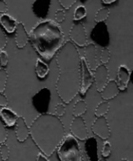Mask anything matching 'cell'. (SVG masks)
Masks as SVG:
<instances>
[{
    "instance_id": "6da1fadb",
    "label": "cell",
    "mask_w": 133,
    "mask_h": 161,
    "mask_svg": "<svg viewBox=\"0 0 133 161\" xmlns=\"http://www.w3.org/2000/svg\"><path fill=\"white\" fill-rule=\"evenodd\" d=\"M56 60L59 69L56 92L64 104H69L79 93L81 56L76 46L68 40L56 53Z\"/></svg>"
},
{
    "instance_id": "7a4b0ae2",
    "label": "cell",
    "mask_w": 133,
    "mask_h": 161,
    "mask_svg": "<svg viewBox=\"0 0 133 161\" xmlns=\"http://www.w3.org/2000/svg\"><path fill=\"white\" fill-rule=\"evenodd\" d=\"M29 135L41 153L49 157L65 138V129L59 117L51 113H42L31 123Z\"/></svg>"
},
{
    "instance_id": "3957f363",
    "label": "cell",
    "mask_w": 133,
    "mask_h": 161,
    "mask_svg": "<svg viewBox=\"0 0 133 161\" xmlns=\"http://www.w3.org/2000/svg\"><path fill=\"white\" fill-rule=\"evenodd\" d=\"M31 46L45 61H50L65 42L64 31L53 20H42L34 25L28 34Z\"/></svg>"
},
{
    "instance_id": "277c9868",
    "label": "cell",
    "mask_w": 133,
    "mask_h": 161,
    "mask_svg": "<svg viewBox=\"0 0 133 161\" xmlns=\"http://www.w3.org/2000/svg\"><path fill=\"white\" fill-rule=\"evenodd\" d=\"M57 155L59 161H83L80 145L71 135L65 136L57 148Z\"/></svg>"
},
{
    "instance_id": "5b68a950",
    "label": "cell",
    "mask_w": 133,
    "mask_h": 161,
    "mask_svg": "<svg viewBox=\"0 0 133 161\" xmlns=\"http://www.w3.org/2000/svg\"><path fill=\"white\" fill-rule=\"evenodd\" d=\"M70 41L73 42L75 46L80 47H85L88 44L87 33L84 25L81 22L74 24L73 26L69 31Z\"/></svg>"
},
{
    "instance_id": "8992f818",
    "label": "cell",
    "mask_w": 133,
    "mask_h": 161,
    "mask_svg": "<svg viewBox=\"0 0 133 161\" xmlns=\"http://www.w3.org/2000/svg\"><path fill=\"white\" fill-rule=\"evenodd\" d=\"M51 100V92L46 87L41 89L32 98V103L34 108L40 112L41 114L46 113Z\"/></svg>"
},
{
    "instance_id": "52a82bcc",
    "label": "cell",
    "mask_w": 133,
    "mask_h": 161,
    "mask_svg": "<svg viewBox=\"0 0 133 161\" xmlns=\"http://www.w3.org/2000/svg\"><path fill=\"white\" fill-rule=\"evenodd\" d=\"M94 82L93 74L89 69L84 58L81 57V77H80L79 93L85 94Z\"/></svg>"
},
{
    "instance_id": "ba28073f",
    "label": "cell",
    "mask_w": 133,
    "mask_h": 161,
    "mask_svg": "<svg viewBox=\"0 0 133 161\" xmlns=\"http://www.w3.org/2000/svg\"><path fill=\"white\" fill-rule=\"evenodd\" d=\"M70 131L72 136L80 141H85L89 136L86 124L81 116L74 117L70 125Z\"/></svg>"
},
{
    "instance_id": "9c48e42d",
    "label": "cell",
    "mask_w": 133,
    "mask_h": 161,
    "mask_svg": "<svg viewBox=\"0 0 133 161\" xmlns=\"http://www.w3.org/2000/svg\"><path fill=\"white\" fill-rule=\"evenodd\" d=\"M91 37L92 38L95 43L99 44L101 47H106L109 42V32L106 24L101 22L97 23V25L92 28L91 32Z\"/></svg>"
},
{
    "instance_id": "30bf717a",
    "label": "cell",
    "mask_w": 133,
    "mask_h": 161,
    "mask_svg": "<svg viewBox=\"0 0 133 161\" xmlns=\"http://www.w3.org/2000/svg\"><path fill=\"white\" fill-rule=\"evenodd\" d=\"M92 130L94 135L105 141L110 136V129L105 116L96 117L92 125Z\"/></svg>"
},
{
    "instance_id": "8fae6325",
    "label": "cell",
    "mask_w": 133,
    "mask_h": 161,
    "mask_svg": "<svg viewBox=\"0 0 133 161\" xmlns=\"http://www.w3.org/2000/svg\"><path fill=\"white\" fill-rule=\"evenodd\" d=\"M93 79L97 91L100 92L109 81V72L106 64H101L97 66L94 70Z\"/></svg>"
},
{
    "instance_id": "7c38bea8",
    "label": "cell",
    "mask_w": 133,
    "mask_h": 161,
    "mask_svg": "<svg viewBox=\"0 0 133 161\" xmlns=\"http://www.w3.org/2000/svg\"><path fill=\"white\" fill-rule=\"evenodd\" d=\"M84 59L91 71H94L99 65L96 59V47L94 43H88L84 47Z\"/></svg>"
},
{
    "instance_id": "4fadbf2b",
    "label": "cell",
    "mask_w": 133,
    "mask_h": 161,
    "mask_svg": "<svg viewBox=\"0 0 133 161\" xmlns=\"http://www.w3.org/2000/svg\"><path fill=\"white\" fill-rule=\"evenodd\" d=\"M131 77V72L125 64H120L117 72V83L119 91H125L128 87Z\"/></svg>"
},
{
    "instance_id": "5bb4252c",
    "label": "cell",
    "mask_w": 133,
    "mask_h": 161,
    "mask_svg": "<svg viewBox=\"0 0 133 161\" xmlns=\"http://www.w3.org/2000/svg\"><path fill=\"white\" fill-rule=\"evenodd\" d=\"M84 151L88 161H98V142L94 137H88L84 143Z\"/></svg>"
},
{
    "instance_id": "9a60e30c",
    "label": "cell",
    "mask_w": 133,
    "mask_h": 161,
    "mask_svg": "<svg viewBox=\"0 0 133 161\" xmlns=\"http://www.w3.org/2000/svg\"><path fill=\"white\" fill-rule=\"evenodd\" d=\"M51 6V0H35L32 4V11L34 15L41 19L47 17Z\"/></svg>"
},
{
    "instance_id": "2e32d148",
    "label": "cell",
    "mask_w": 133,
    "mask_h": 161,
    "mask_svg": "<svg viewBox=\"0 0 133 161\" xmlns=\"http://www.w3.org/2000/svg\"><path fill=\"white\" fill-rule=\"evenodd\" d=\"M14 32H15V42L17 48H23L29 41L28 33L24 25L22 22L17 23V28H16Z\"/></svg>"
},
{
    "instance_id": "e0dca14e",
    "label": "cell",
    "mask_w": 133,
    "mask_h": 161,
    "mask_svg": "<svg viewBox=\"0 0 133 161\" xmlns=\"http://www.w3.org/2000/svg\"><path fill=\"white\" fill-rule=\"evenodd\" d=\"M15 134L19 142H23L29 137V127L23 116H19L16 123Z\"/></svg>"
},
{
    "instance_id": "ac0fdd59",
    "label": "cell",
    "mask_w": 133,
    "mask_h": 161,
    "mask_svg": "<svg viewBox=\"0 0 133 161\" xmlns=\"http://www.w3.org/2000/svg\"><path fill=\"white\" fill-rule=\"evenodd\" d=\"M119 89L117 86L116 81L114 80H109L106 86L103 87V89L100 91V95L101 97L104 101L111 100L114 98L117 94H119Z\"/></svg>"
},
{
    "instance_id": "d6986e66",
    "label": "cell",
    "mask_w": 133,
    "mask_h": 161,
    "mask_svg": "<svg viewBox=\"0 0 133 161\" xmlns=\"http://www.w3.org/2000/svg\"><path fill=\"white\" fill-rule=\"evenodd\" d=\"M18 117L19 116H17V113L10 108L3 107L0 109V119L6 127L15 126Z\"/></svg>"
},
{
    "instance_id": "ffe728a7",
    "label": "cell",
    "mask_w": 133,
    "mask_h": 161,
    "mask_svg": "<svg viewBox=\"0 0 133 161\" xmlns=\"http://www.w3.org/2000/svg\"><path fill=\"white\" fill-rule=\"evenodd\" d=\"M18 22L12 16L7 14H3L0 16V25L3 30L8 33H13Z\"/></svg>"
},
{
    "instance_id": "44dd1931",
    "label": "cell",
    "mask_w": 133,
    "mask_h": 161,
    "mask_svg": "<svg viewBox=\"0 0 133 161\" xmlns=\"http://www.w3.org/2000/svg\"><path fill=\"white\" fill-rule=\"evenodd\" d=\"M35 73L39 79L42 80L48 75L49 72V67L42 59L38 58L35 64Z\"/></svg>"
},
{
    "instance_id": "7402d4cb",
    "label": "cell",
    "mask_w": 133,
    "mask_h": 161,
    "mask_svg": "<svg viewBox=\"0 0 133 161\" xmlns=\"http://www.w3.org/2000/svg\"><path fill=\"white\" fill-rule=\"evenodd\" d=\"M87 111V103L83 100H78L73 108L74 117L81 116Z\"/></svg>"
},
{
    "instance_id": "603a6c76",
    "label": "cell",
    "mask_w": 133,
    "mask_h": 161,
    "mask_svg": "<svg viewBox=\"0 0 133 161\" xmlns=\"http://www.w3.org/2000/svg\"><path fill=\"white\" fill-rule=\"evenodd\" d=\"M110 109V104L108 101H103L98 104L95 109V116L96 117L104 116Z\"/></svg>"
},
{
    "instance_id": "cb8c5ba5",
    "label": "cell",
    "mask_w": 133,
    "mask_h": 161,
    "mask_svg": "<svg viewBox=\"0 0 133 161\" xmlns=\"http://www.w3.org/2000/svg\"><path fill=\"white\" fill-rule=\"evenodd\" d=\"M110 15V10L108 8L103 7L96 11L95 15V21L96 23H101L105 21Z\"/></svg>"
},
{
    "instance_id": "d4e9b609",
    "label": "cell",
    "mask_w": 133,
    "mask_h": 161,
    "mask_svg": "<svg viewBox=\"0 0 133 161\" xmlns=\"http://www.w3.org/2000/svg\"><path fill=\"white\" fill-rule=\"evenodd\" d=\"M87 15V9L85 6H78L75 8L74 11V16L73 18L74 21H79L81 19L84 18Z\"/></svg>"
},
{
    "instance_id": "484cf974",
    "label": "cell",
    "mask_w": 133,
    "mask_h": 161,
    "mask_svg": "<svg viewBox=\"0 0 133 161\" xmlns=\"http://www.w3.org/2000/svg\"><path fill=\"white\" fill-rule=\"evenodd\" d=\"M8 80L7 71L5 69H0V93H3L6 90V83Z\"/></svg>"
},
{
    "instance_id": "4316f807",
    "label": "cell",
    "mask_w": 133,
    "mask_h": 161,
    "mask_svg": "<svg viewBox=\"0 0 133 161\" xmlns=\"http://www.w3.org/2000/svg\"><path fill=\"white\" fill-rule=\"evenodd\" d=\"M110 59V52L107 47H104L102 49L101 54H100V61L103 64H106L109 62Z\"/></svg>"
},
{
    "instance_id": "83f0119b",
    "label": "cell",
    "mask_w": 133,
    "mask_h": 161,
    "mask_svg": "<svg viewBox=\"0 0 133 161\" xmlns=\"http://www.w3.org/2000/svg\"><path fill=\"white\" fill-rule=\"evenodd\" d=\"M8 137V132L6 128V126L4 125L0 119V145L4 144L6 142Z\"/></svg>"
},
{
    "instance_id": "f1b7e54d",
    "label": "cell",
    "mask_w": 133,
    "mask_h": 161,
    "mask_svg": "<svg viewBox=\"0 0 133 161\" xmlns=\"http://www.w3.org/2000/svg\"><path fill=\"white\" fill-rule=\"evenodd\" d=\"M111 153V144L108 141H105L103 144L101 150V155L103 158H106Z\"/></svg>"
},
{
    "instance_id": "f546056e",
    "label": "cell",
    "mask_w": 133,
    "mask_h": 161,
    "mask_svg": "<svg viewBox=\"0 0 133 161\" xmlns=\"http://www.w3.org/2000/svg\"><path fill=\"white\" fill-rule=\"evenodd\" d=\"M9 149L7 145L2 144L0 145V155H1V158L3 161H6L9 159Z\"/></svg>"
},
{
    "instance_id": "4dcf8cb0",
    "label": "cell",
    "mask_w": 133,
    "mask_h": 161,
    "mask_svg": "<svg viewBox=\"0 0 133 161\" xmlns=\"http://www.w3.org/2000/svg\"><path fill=\"white\" fill-rule=\"evenodd\" d=\"M66 111H67V107H66L64 103H59L56 105L55 107V116L57 117H60V116H64L65 114Z\"/></svg>"
},
{
    "instance_id": "1f68e13d",
    "label": "cell",
    "mask_w": 133,
    "mask_h": 161,
    "mask_svg": "<svg viewBox=\"0 0 133 161\" xmlns=\"http://www.w3.org/2000/svg\"><path fill=\"white\" fill-rule=\"evenodd\" d=\"M66 17V12L64 9H59L56 11L55 13V21L56 23H61L65 20Z\"/></svg>"
},
{
    "instance_id": "d6a6232c",
    "label": "cell",
    "mask_w": 133,
    "mask_h": 161,
    "mask_svg": "<svg viewBox=\"0 0 133 161\" xmlns=\"http://www.w3.org/2000/svg\"><path fill=\"white\" fill-rule=\"evenodd\" d=\"M7 44V37L6 36L4 30L0 25V50H4Z\"/></svg>"
},
{
    "instance_id": "836d02e7",
    "label": "cell",
    "mask_w": 133,
    "mask_h": 161,
    "mask_svg": "<svg viewBox=\"0 0 133 161\" xmlns=\"http://www.w3.org/2000/svg\"><path fill=\"white\" fill-rule=\"evenodd\" d=\"M9 61V58L6 50H0V64L2 67H6Z\"/></svg>"
},
{
    "instance_id": "e575fe53",
    "label": "cell",
    "mask_w": 133,
    "mask_h": 161,
    "mask_svg": "<svg viewBox=\"0 0 133 161\" xmlns=\"http://www.w3.org/2000/svg\"><path fill=\"white\" fill-rule=\"evenodd\" d=\"M78 0H58L64 9H69Z\"/></svg>"
},
{
    "instance_id": "d590c367",
    "label": "cell",
    "mask_w": 133,
    "mask_h": 161,
    "mask_svg": "<svg viewBox=\"0 0 133 161\" xmlns=\"http://www.w3.org/2000/svg\"><path fill=\"white\" fill-rule=\"evenodd\" d=\"M8 105V100L7 97L5 94H3V93H0V106L2 108L3 107H6Z\"/></svg>"
},
{
    "instance_id": "8d00e7d4",
    "label": "cell",
    "mask_w": 133,
    "mask_h": 161,
    "mask_svg": "<svg viewBox=\"0 0 133 161\" xmlns=\"http://www.w3.org/2000/svg\"><path fill=\"white\" fill-rule=\"evenodd\" d=\"M8 11V6L6 3L3 0H0V13L1 14H6Z\"/></svg>"
},
{
    "instance_id": "74e56055",
    "label": "cell",
    "mask_w": 133,
    "mask_h": 161,
    "mask_svg": "<svg viewBox=\"0 0 133 161\" xmlns=\"http://www.w3.org/2000/svg\"><path fill=\"white\" fill-rule=\"evenodd\" d=\"M36 161H49V160L42 153H39L37 155V157H36Z\"/></svg>"
},
{
    "instance_id": "f35d334b",
    "label": "cell",
    "mask_w": 133,
    "mask_h": 161,
    "mask_svg": "<svg viewBox=\"0 0 133 161\" xmlns=\"http://www.w3.org/2000/svg\"><path fill=\"white\" fill-rule=\"evenodd\" d=\"M117 0H102L103 3H104V4H111V3H114Z\"/></svg>"
},
{
    "instance_id": "ab89813d",
    "label": "cell",
    "mask_w": 133,
    "mask_h": 161,
    "mask_svg": "<svg viewBox=\"0 0 133 161\" xmlns=\"http://www.w3.org/2000/svg\"><path fill=\"white\" fill-rule=\"evenodd\" d=\"M98 161H107V160H106L105 158H102V159H100Z\"/></svg>"
},
{
    "instance_id": "60d3db41",
    "label": "cell",
    "mask_w": 133,
    "mask_h": 161,
    "mask_svg": "<svg viewBox=\"0 0 133 161\" xmlns=\"http://www.w3.org/2000/svg\"><path fill=\"white\" fill-rule=\"evenodd\" d=\"M120 161H129V160H128L127 159H122V160Z\"/></svg>"
}]
</instances>
